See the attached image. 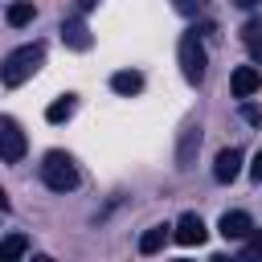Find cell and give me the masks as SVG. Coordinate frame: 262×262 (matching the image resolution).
I'll list each match as a JSON object with an SVG mask.
<instances>
[{"label":"cell","instance_id":"6da1fadb","mask_svg":"<svg viewBox=\"0 0 262 262\" xmlns=\"http://www.w3.org/2000/svg\"><path fill=\"white\" fill-rule=\"evenodd\" d=\"M41 61H45V45H20L0 61V82L4 86H20L41 70Z\"/></svg>","mask_w":262,"mask_h":262},{"label":"cell","instance_id":"7a4b0ae2","mask_svg":"<svg viewBox=\"0 0 262 262\" xmlns=\"http://www.w3.org/2000/svg\"><path fill=\"white\" fill-rule=\"evenodd\" d=\"M41 180H45V188H53V192H70V188H78V168H74V160H70L66 151H45V160H41Z\"/></svg>","mask_w":262,"mask_h":262},{"label":"cell","instance_id":"3957f363","mask_svg":"<svg viewBox=\"0 0 262 262\" xmlns=\"http://www.w3.org/2000/svg\"><path fill=\"white\" fill-rule=\"evenodd\" d=\"M176 53H180L184 78H188L192 86H201V82H205V70H209V53H205V45L196 41V33H184L180 45H176Z\"/></svg>","mask_w":262,"mask_h":262},{"label":"cell","instance_id":"277c9868","mask_svg":"<svg viewBox=\"0 0 262 262\" xmlns=\"http://www.w3.org/2000/svg\"><path fill=\"white\" fill-rule=\"evenodd\" d=\"M25 151H29V139H25L20 123L8 119V115H0V160L4 164H20Z\"/></svg>","mask_w":262,"mask_h":262},{"label":"cell","instance_id":"5b68a950","mask_svg":"<svg viewBox=\"0 0 262 262\" xmlns=\"http://www.w3.org/2000/svg\"><path fill=\"white\" fill-rule=\"evenodd\" d=\"M242 176V151L237 147H221L217 160H213V180L217 184H233Z\"/></svg>","mask_w":262,"mask_h":262},{"label":"cell","instance_id":"8992f818","mask_svg":"<svg viewBox=\"0 0 262 262\" xmlns=\"http://www.w3.org/2000/svg\"><path fill=\"white\" fill-rule=\"evenodd\" d=\"M172 237H176L180 246H201V242H205V221H201L196 213H180V221L172 225Z\"/></svg>","mask_w":262,"mask_h":262},{"label":"cell","instance_id":"52a82bcc","mask_svg":"<svg viewBox=\"0 0 262 262\" xmlns=\"http://www.w3.org/2000/svg\"><path fill=\"white\" fill-rule=\"evenodd\" d=\"M217 229H221V237H225V242H242V237H246V233L254 229V221H250V213L233 209V213H221Z\"/></svg>","mask_w":262,"mask_h":262},{"label":"cell","instance_id":"ba28073f","mask_svg":"<svg viewBox=\"0 0 262 262\" xmlns=\"http://www.w3.org/2000/svg\"><path fill=\"white\" fill-rule=\"evenodd\" d=\"M61 41H66L70 49H78V53L94 45V37H90V29H86V20H78V16H74V20H61Z\"/></svg>","mask_w":262,"mask_h":262},{"label":"cell","instance_id":"9c48e42d","mask_svg":"<svg viewBox=\"0 0 262 262\" xmlns=\"http://www.w3.org/2000/svg\"><path fill=\"white\" fill-rule=\"evenodd\" d=\"M229 86H233V94H237V98H250V94L262 86L258 66H237V70H233V78H229Z\"/></svg>","mask_w":262,"mask_h":262},{"label":"cell","instance_id":"30bf717a","mask_svg":"<svg viewBox=\"0 0 262 262\" xmlns=\"http://www.w3.org/2000/svg\"><path fill=\"white\" fill-rule=\"evenodd\" d=\"M196 147H201V127H196V123H188V127H184V135H180V147H176V164H180V168H188V164H192V156H196Z\"/></svg>","mask_w":262,"mask_h":262},{"label":"cell","instance_id":"8fae6325","mask_svg":"<svg viewBox=\"0 0 262 262\" xmlns=\"http://www.w3.org/2000/svg\"><path fill=\"white\" fill-rule=\"evenodd\" d=\"M111 90H115V94H139V90H143V74H139V70H119V74L111 78Z\"/></svg>","mask_w":262,"mask_h":262},{"label":"cell","instance_id":"7c38bea8","mask_svg":"<svg viewBox=\"0 0 262 262\" xmlns=\"http://www.w3.org/2000/svg\"><path fill=\"white\" fill-rule=\"evenodd\" d=\"M74 111H78V98H74V94H61L57 102H49L45 119H49V123H66V119H74Z\"/></svg>","mask_w":262,"mask_h":262},{"label":"cell","instance_id":"4fadbf2b","mask_svg":"<svg viewBox=\"0 0 262 262\" xmlns=\"http://www.w3.org/2000/svg\"><path fill=\"white\" fill-rule=\"evenodd\" d=\"M242 45L250 49L254 61H262V20H246V29H242Z\"/></svg>","mask_w":262,"mask_h":262},{"label":"cell","instance_id":"5bb4252c","mask_svg":"<svg viewBox=\"0 0 262 262\" xmlns=\"http://www.w3.org/2000/svg\"><path fill=\"white\" fill-rule=\"evenodd\" d=\"M25 250H29V237H25V233H8V237L0 242V262H16Z\"/></svg>","mask_w":262,"mask_h":262},{"label":"cell","instance_id":"9a60e30c","mask_svg":"<svg viewBox=\"0 0 262 262\" xmlns=\"http://www.w3.org/2000/svg\"><path fill=\"white\" fill-rule=\"evenodd\" d=\"M164 242H168V225H151L139 237V254H156V250H164Z\"/></svg>","mask_w":262,"mask_h":262},{"label":"cell","instance_id":"2e32d148","mask_svg":"<svg viewBox=\"0 0 262 262\" xmlns=\"http://www.w3.org/2000/svg\"><path fill=\"white\" fill-rule=\"evenodd\" d=\"M33 16H37V8H33L29 0H16V4L8 8V25H12V29H20V25H29Z\"/></svg>","mask_w":262,"mask_h":262},{"label":"cell","instance_id":"e0dca14e","mask_svg":"<svg viewBox=\"0 0 262 262\" xmlns=\"http://www.w3.org/2000/svg\"><path fill=\"white\" fill-rule=\"evenodd\" d=\"M242 254H246V258H262V229H250V233H246Z\"/></svg>","mask_w":262,"mask_h":262},{"label":"cell","instance_id":"ac0fdd59","mask_svg":"<svg viewBox=\"0 0 262 262\" xmlns=\"http://www.w3.org/2000/svg\"><path fill=\"white\" fill-rule=\"evenodd\" d=\"M201 4H205V0H172V8H176L180 16H192V12H201Z\"/></svg>","mask_w":262,"mask_h":262},{"label":"cell","instance_id":"d6986e66","mask_svg":"<svg viewBox=\"0 0 262 262\" xmlns=\"http://www.w3.org/2000/svg\"><path fill=\"white\" fill-rule=\"evenodd\" d=\"M250 176H254V180H262V151L254 156V164H250Z\"/></svg>","mask_w":262,"mask_h":262},{"label":"cell","instance_id":"ffe728a7","mask_svg":"<svg viewBox=\"0 0 262 262\" xmlns=\"http://www.w3.org/2000/svg\"><path fill=\"white\" fill-rule=\"evenodd\" d=\"M94 4H98V0H78V8H82V12H90Z\"/></svg>","mask_w":262,"mask_h":262},{"label":"cell","instance_id":"44dd1931","mask_svg":"<svg viewBox=\"0 0 262 262\" xmlns=\"http://www.w3.org/2000/svg\"><path fill=\"white\" fill-rule=\"evenodd\" d=\"M233 4H237V8H254L258 0H233Z\"/></svg>","mask_w":262,"mask_h":262},{"label":"cell","instance_id":"7402d4cb","mask_svg":"<svg viewBox=\"0 0 262 262\" xmlns=\"http://www.w3.org/2000/svg\"><path fill=\"white\" fill-rule=\"evenodd\" d=\"M0 209H8V196H4V188H0Z\"/></svg>","mask_w":262,"mask_h":262}]
</instances>
